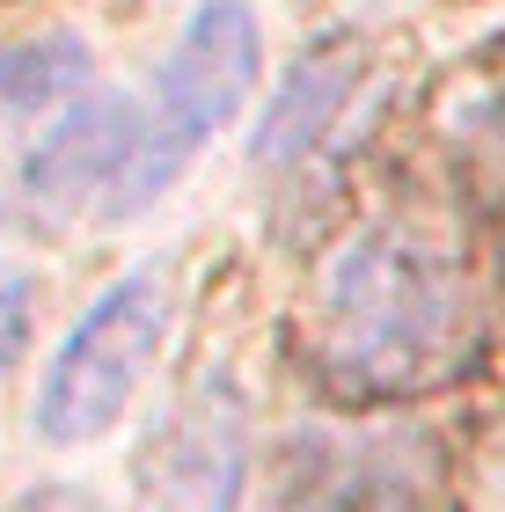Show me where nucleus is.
<instances>
[{
	"label": "nucleus",
	"mask_w": 505,
	"mask_h": 512,
	"mask_svg": "<svg viewBox=\"0 0 505 512\" xmlns=\"http://www.w3.org/2000/svg\"><path fill=\"white\" fill-rule=\"evenodd\" d=\"M491 286L462 227L432 213H374L330 249L308 300V359L337 395L388 403L454 381L484 352Z\"/></svg>",
	"instance_id": "f257e3e1"
},
{
	"label": "nucleus",
	"mask_w": 505,
	"mask_h": 512,
	"mask_svg": "<svg viewBox=\"0 0 505 512\" xmlns=\"http://www.w3.org/2000/svg\"><path fill=\"white\" fill-rule=\"evenodd\" d=\"M257 66H264V30L249 0H198V15L183 22V37L154 74V96L140 103V132H132V154L110 183L103 220H140L205 154V139L242 110V96L257 88Z\"/></svg>",
	"instance_id": "f03ea898"
},
{
	"label": "nucleus",
	"mask_w": 505,
	"mask_h": 512,
	"mask_svg": "<svg viewBox=\"0 0 505 512\" xmlns=\"http://www.w3.org/2000/svg\"><path fill=\"white\" fill-rule=\"evenodd\" d=\"M169 322H176L169 271L147 264V271H125L118 286H103V300L66 330V344L52 352V366L37 381L30 425L44 447H88V439H103L118 425L125 403L147 381V366L162 359Z\"/></svg>",
	"instance_id": "7ed1b4c3"
},
{
	"label": "nucleus",
	"mask_w": 505,
	"mask_h": 512,
	"mask_svg": "<svg viewBox=\"0 0 505 512\" xmlns=\"http://www.w3.org/2000/svg\"><path fill=\"white\" fill-rule=\"evenodd\" d=\"M249 483V403L220 359L191 366V381L154 410L132 461V512H235Z\"/></svg>",
	"instance_id": "20e7f679"
},
{
	"label": "nucleus",
	"mask_w": 505,
	"mask_h": 512,
	"mask_svg": "<svg viewBox=\"0 0 505 512\" xmlns=\"http://www.w3.org/2000/svg\"><path fill=\"white\" fill-rule=\"evenodd\" d=\"M132 132H140V103H125V96L66 103V118H52L37 132V147L22 154L8 213L30 220V227H66L88 205L103 213L110 183H118L125 154H132Z\"/></svg>",
	"instance_id": "39448f33"
},
{
	"label": "nucleus",
	"mask_w": 505,
	"mask_h": 512,
	"mask_svg": "<svg viewBox=\"0 0 505 512\" xmlns=\"http://www.w3.org/2000/svg\"><path fill=\"white\" fill-rule=\"evenodd\" d=\"M359 81V44H315V52L286 74V88L271 96L257 139H249V154L264 161V169H279V161H301L315 139L330 132V118L344 110Z\"/></svg>",
	"instance_id": "423d86ee"
},
{
	"label": "nucleus",
	"mask_w": 505,
	"mask_h": 512,
	"mask_svg": "<svg viewBox=\"0 0 505 512\" xmlns=\"http://www.w3.org/2000/svg\"><path fill=\"white\" fill-rule=\"evenodd\" d=\"M88 74H96V59H88V37H74V30H44V37L8 44L0 52V125L81 96Z\"/></svg>",
	"instance_id": "0eeeda50"
},
{
	"label": "nucleus",
	"mask_w": 505,
	"mask_h": 512,
	"mask_svg": "<svg viewBox=\"0 0 505 512\" xmlns=\"http://www.w3.org/2000/svg\"><path fill=\"white\" fill-rule=\"evenodd\" d=\"M279 512H418V498H388L381 483H359V491H344V483H315V491L286 498Z\"/></svg>",
	"instance_id": "6e6552de"
},
{
	"label": "nucleus",
	"mask_w": 505,
	"mask_h": 512,
	"mask_svg": "<svg viewBox=\"0 0 505 512\" xmlns=\"http://www.w3.org/2000/svg\"><path fill=\"white\" fill-rule=\"evenodd\" d=\"M30 308H37L30 271L0 256V374H8V359L22 352V337H30Z\"/></svg>",
	"instance_id": "1a4fd4ad"
},
{
	"label": "nucleus",
	"mask_w": 505,
	"mask_h": 512,
	"mask_svg": "<svg viewBox=\"0 0 505 512\" xmlns=\"http://www.w3.org/2000/svg\"><path fill=\"white\" fill-rule=\"evenodd\" d=\"M22 512H96L88 498H74V491H44V498H30Z\"/></svg>",
	"instance_id": "9d476101"
},
{
	"label": "nucleus",
	"mask_w": 505,
	"mask_h": 512,
	"mask_svg": "<svg viewBox=\"0 0 505 512\" xmlns=\"http://www.w3.org/2000/svg\"><path fill=\"white\" fill-rule=\"evenodd\" d=\"M491 505L505 512V432H498V461H491Z\"/></svg>",
	"instance_id": "9b49d317"
}]
</instances>
